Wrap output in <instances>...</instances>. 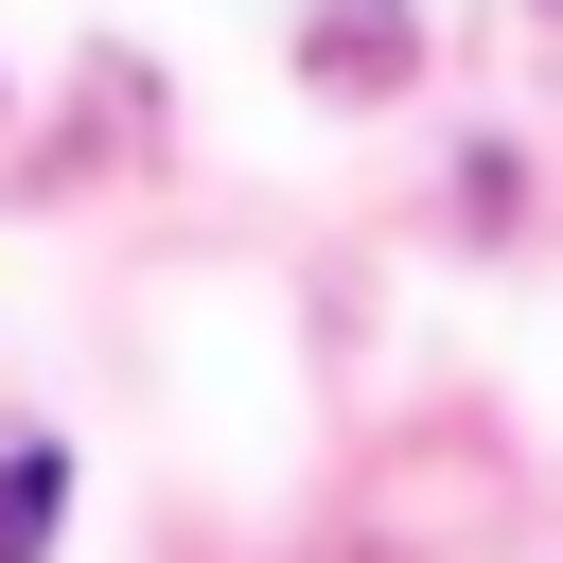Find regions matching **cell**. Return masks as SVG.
<instances>
[{"instance_id":"7a4b0ae2","label":"cell","mask_w":563,"mask_h":563,"mask_svg":"<svg viewBox=\"0 0 563 563\" xmlns=\"http://www.w3.org/2000/svg\"><path fill=\"white\" fill-rule=\"evenodd\" d=\"M53 493H70V457H53V440H18V457H0V563H35V545H53Z\"/></svg>"},{"instance_id":"6da1fadb","label":"cell","mask_w":563,"mask_h":563,"mask_svg":"<svg viewBox=\"0 0 563 563\" xmlns=\"http://www.w3.org/2000/svg\"><path fill=\"white\" fill-rule=\"evenodd\" d=\"M405 53H422V18H405V0H317V35H299V70H317V88H387Z\"/></svg>"}]
</instances>
